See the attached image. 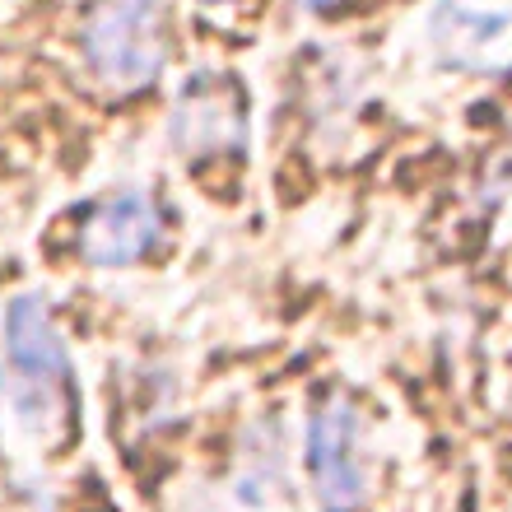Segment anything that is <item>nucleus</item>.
<instances>
[{
	"instance_id": "7",
	"label": "nucleus",
	"mask_w": 512,
	"mask_h": 512,
	"mask_svg": "<svg viewBox=\"0 0 512 512\" xmlns=\"http://www.w3.org/2000/svg\"><path fill=\"white\" fill-rule=\"evenodd\" d=\"M191 512H284V489H280V475L266 471L261 461L256 466H243L233 471L229 480L201 489Z\"/></svg>"
},
{
	"instance_id": "8",
	"label": "nucleus",
	"mask_w": 512,
	"mask_h": 512,
	"mask_svg": "<svg viewBox=\"0 0 512 512\" xmlns=\"http://www.w3.org/2000/svg\"><path fill=\"white\" fill-rule=\"evenodd\" d=\"M298 10H336L340 0H294Z\"/></svg>"
},
{
	"instance_id": "6",
	"label": "nucleus",
	"mask_w": 512,
	"mask_h": 512,
	"mask_svg": "<svg viewBox=\"0 0 512 512\" xmlns=\"http://www.w3.org/2000/svg\"><path fill=\"white\" fill-rule=\"evenodd\" d=\"M159 238H163L159 201L140 187H122L89 205L75 247L94 270H126L135 261H145L159 247Z\"/></svg>"
},
{
	"instance_id": "3",
	"label": "nucleus",
	"mask_w": 512,
	"mask_h": 512,
	"mask_svg": "<svg viewBox=\"0 0 512 512\" xmlns=\"http://www.w3.org/2000/svg\"><path fill=\"white\" fill-rule=\"evenodd\" d=\"M247 98L243 84L233 75H191L173 98L168 112V140L182 159L191 163H210V159H238L247 149Z\"/></svg>"
},
{
	"instance_id": "1",
	"label": "nucleus",
	"mask_w": 512,
	"mask_h": 512,
	"mask_svg": "<svg viewBox=\"0 0 512 512\" xmlns=\"http://www.w3.org/2000/svg\"><path fill=\"white\" fill-rule=\"evenodd\" d=\"M10 405L38 443H61L75 429V364L47 298L19 294L5 308Z\"/></svg>"
},
{
	"instance_id": "4",
	"label": "nucleus",
	"mask_w": 512,
	"mask_h": 512,
	"mask_svg": "<svg viewBox=\"0 0 512 512\" xmlns=\"http://www.w3.org/2000/svg\"><path fill=\"white\" fill-rule=\"evenodd\" d=\"M308 471L317 499L331 512H350L368 499L364 419L350 396L331 391L308 419Z\"/></svg>"
},
{
	"instance_id": "5",
	"label": "nucleus",
	"mask_w": 512,
	"mask_h": 512,
	"mask_svg": "<svg viewBox=\"0 0 512 512\" xmlns=\"http://www.w3.org/2000/svg\"><path fill=\"white\" fill-rule=\"evenodd\" d=\"M429 47L461 75H512V0H438Z\"/></svg>"
},
{
	"instance_id": "2",
	"label": "nucleus",
	"mask_w": 512,
	"mask_h": 512,
	"mask_svg": "<svg viewBox=\"0 0 512 512\" xmlns=\"http://www.w3.org/2000/svg\"><path fill=\"white\" fill-rule=\"evenodd\" d=\"M173 28L163 0H94L80 24V56L108 94H140L163 75Z\"/></svg>"
},
{
	"instance_id": "9",
	"label": "nucleus",
	"mask_w": 512,
	"mask_h": 512,
	"mask_svg": "<svg viewBox=\"0 0 512 512\" xmlns=\"http://www.w3.org/2000/svg\"><path fill=\"white\" fill-rule=\"evenodd\" d=\"M205 5H238V0H205Z\"/></svg>"
}]
</instances>
